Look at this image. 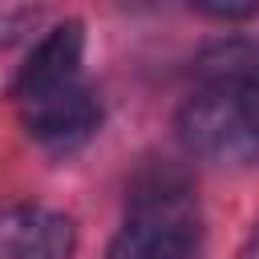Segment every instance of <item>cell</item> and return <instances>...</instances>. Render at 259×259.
Listing matches in <instances>:
<instances>
[{
	"label": "cell",
	"instance_id": "obj_1",
	"mask_svg": "<svg viewBox=\"0 0 259 259\" xmlns=\"http://www.w3.org/2000/svg\"><path fill=\"white\" fill-rule=\"evenodd\" d=\"M198 243V210L190 186L174 170L138 178L130 223L109 243V259H190Z\"/></svg>",
	"mask_w": 259,
	"mask_h": 259
},
{
	"label": "cell",
	"instance_id": "obj_2",
	"mask_svg": "<svg viewBox=\"0 0 259 259\" xmlns=\"http://www.w3.org/2000/svg\"><path fill=\"white\" fill-rule=\"evenodd\" d=\"M178 138L190 154L210 158V162H255L259 158V138L247 125L231 81H219L182 105Z\"/></svg>",
	"mask_w": 259,
	"mask_h": 259
},
{
	"label": "cell",
	"instance_id": "obj_3",
	"mask_svg": "<svg viewBox=\"0 0 259 259\" xmlns=\"http://www.w3.org/2000/svg\"><path fill=\"white\" fill-rule=\"evenodd\" d=\"M77 243L73 223L49 206H8L0 210V259H69Z\"/></svg>",
	"mask_w": 259,
	"mask_h": 259
},
{
	"label": "cell",
	"instance_id": "obj_4",
	"mask_svg": "<svg viewBox=\"0 0 259 259\" xmlns=\"http://www.w3.org/2000/svg\"><path fill=\"white\" fill-rule=\"evenodd\" d=\"M20 117H24V130L36 142L73 146V142H81V138H89L97 130L101 113H97V101L89 97V89L73 81L65 89H53V93L20 101Z\"/></svg>",
	"mask_w": 259,
	"mask_h": 259
},
{
	"label": "cell",
	"instance_id": "obj_5",
	"mask_svg": "<svg viewBox=\"0 0 259 259\" xmlns=\"http://www.w3.org/2000/svg\"><path fill=\"white\" fill-rule=\"evenodd\" d=\"M81 53H85V36H81V24H57L32 53L28 61L20 65L16 73V85H12V97L16 101H28V97H40V93H53V89H65L77 81L81 73Z\"/></svg>",
	"mask_w": 259,
	"mask_h": 259
},
{
	"label": "cell",
	"instance_id": "obj_6",
	"mask_svg": "<svg viewBox=\"0 0 259 259\" xmlns=\"http://www.w3.org/2000/svg\"><path fill=\"white\" fill-rule=\"evenodd\" d=\"M231 89H235V101H239V109H243L247 125H251V130H255V138H259V61H255L247 73L231 77Z\"/></svg>",
	"mask_w": 259,
	"mask_h": 259
},
{
	"label": "cell",
	"instance_id": "obj_7",
	"mask_svg": "<svg viewBox=\"0 0 259 259\" xmlns=\"http://www.w3.org/2000/svg\"><path fill=\"white\" fill-rule=\"evenodd\" d=\"M190 8L214 20H247L259 12V0H190Z\"/></svg>",
	"mask_w": 259,
	"mask_h": 259
}]
</instances>
